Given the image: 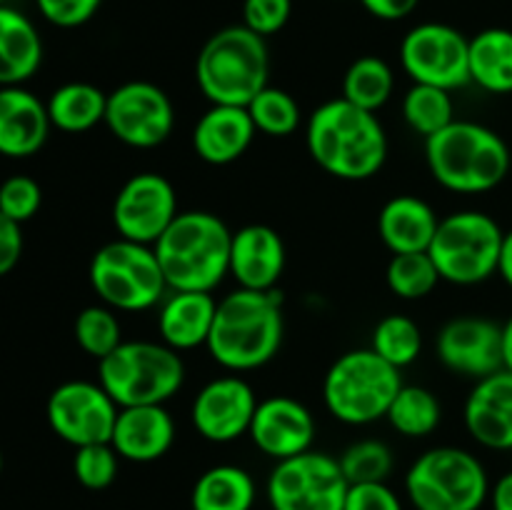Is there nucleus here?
<instances>
[{
  "label": "nucleus",
  "instance_id": "f257e3e1",
  "mask_svg": "<svg viewBox=\"0 0 512 510\" xmlns=\"http://www.w3.org/2000/svg\"><path fill=\"white\" fill-rule=\"evenodd\" d=\"M308 153L328 175L340 180H368L388 160V135L378 115L345 98L318 105L305 128Z\"/></svg>",
  "mask_w": 512,
  "mask_h": 510
},
{
  "label": "nucleus",
  "instance_id": "f03ea898",
  "mask_svg": "<svg viewBox=\"0 0 512 510\" xmlns=\"http://www.w3.org/2000/svg\"><path fill=\"white\" fill-rule=\"evenodd\" d=\"M283 333L280 295L275 290L238 288L218 300L205 348L225 370L248 373L263 368L278 355Z\"/></svg>",
  "mask_w": 512,
  "mask_h": 510
},
{
  "label": "nucleus",
  "instance_id": "7ed1b4c3",
  "mask_svg": "<svg viewBox=\"0 0 512 510\" xmlns=\"http://www.w3.org/2000/svg\"><path fill=\"white\" fill-rule=\"evenodd\" d=\"M425 160L435 183L450 193L480 195L510 173L512 155L503 135L473 120H453L425 140Z\"/></svg>",
  "mask_w": 512,
  "mask_h": 510
},
{
  "label": "nucleus",
  "instance_id": "20e7f679",
  "mask_svg": "<svg viewBox=\"0 0 512 510\" xmlns=\"http://www.w3.org/2000/svg\"><path fill=\"white\" fill-rule=\"evenodd\" d=\"M230 245L233 233L218 215L185 210L175 215L153 250L170 290L213 293L230 273Z\"/></svg>",
  "mask_w": 512,
  "mask_h": 510
},
{
  "label": "nucleus",
  "instance_id": "39448f33",
  "mask_svg": "<svg viewBox=\"0 0 512 510\" xmlns=\"http://www.w3.org/2000/svg\"><path fill=\"white\" fill-rule=\"evenodd\" d=\"M270 58L265 38L245 25H228L205 40L195 80L210 105H248L268 85Z\"/></svg>",
  "mask_w": 512,
  "mask_h": 510
},
{
  "label": "nucleus",
  "instance_id": "423d86ee",
  "mask_svg": "<svg viewBox=\"0 0 512 510\" xmlns=\"http://www.w3.org/2000/svg\"><path fill=\"white\" fill-rule=\"evenodd\" d=\"M183 380V358L163 340H123L113 353L98 360V383L118 408L165 405L178 395Z\"/></svg>",
  "mask_w": 512,
  "mask_h": 510
},
{
  "label": "nucleus",
  "instance_id": "0eeeda50",
  "mask_svg": "<svg viewBox=\"0 0 512 510\" xmlns=\"http://www.w3.org/2000/svg\"><path fill=\"white\" fill-rule=\"evenodd\" d=\"M403 388L400 370L373 348L340 355L323 380L328 413L345 425H370L388 415L390 403Z\"/></svg>",
  "mask_w": 512,
  "mask_h": 510
},
{
  "label": "nucleus",
  "instance_id": "6e6552de",
  "mask_svg": "<svg viewBox=\"0 0 512 510\" xmlns=\"http://www.w3.org/2000/svg\"><path fill=\"white\" fill-rule=\"evenodd\" d=\"M405 493L415 510H480L490 498V478L478 455L440 445L410 465Z\"/></svg>",
  "mask_w": 512,
  "mask_h": 510
},
{
  "label": "nucleus",
  "instance_id": "1a4fd4ad",
  "mask_svg": "<svg viewBox=\"0 0 512 510\" xmlns=\"http://www.w3.org/2000/svg\"><path fill=\"white\" fill-rule=\"evenodd\" d=\"M505 230L483 210H458L440 218L428 255L440 280L478 285L498 273Z\"/></svg>",
  "mask_w": 512,
  "mask_h": 510
},
{
  "label": "nucleus",
  "instance_id": "9d476101",
  "mask_svg": "<svg viewBox=\"0 0 512 510\" xmlns=\"http://www.w3.org/2000/svg\"><path fill=\"white\" fill-rule=\"evenodd\" d=\"M88 275L98 298L120 313L155 308L170 290L153 245L125 238L105 243L90 260Z\"/></svg>",
  "mask_w": 512,
  "mask_h": 510
},
{
  "label": "nucleus",
  "instance_id": "9b49d317",
  "mask_svg": "<svg viewBox=\"0 0 512 510\" xmlns=\"http://www.w3.org/2000/svg\"><path fill=\"white\" fill-rule=\"evenodd\" d=\"M348 488L340 460L310 448L275 463L265 495L273 510H343Z\"/></svg>",
  "mask_w": 512,
  "mask_h": 510
},
{
  "label": "nucleus",
  "instance_id": "f8f14e48",
  "mask_svg": "<svg viewBox=\"0 0 512 510\" xmlns=\"http://www.w3.org/2000/svg\"><path fill=\"white\" fill-rule=\"evenodd\" d=\"M400 65L413 83L453 93L470 83V40L448 23H420L400 43Z\"/></svg>",
  "mask_w": 512,
  "mask_h": 510
},
{
  "label": "nucleus",
  "instance_id": "ddd939ff",
  "mask_svg": "<svg viewBox=\"0 0 512 510\" xmlns=\"http://www.w3.org/2000/svg\"><path fill=\"white\" fill-rule=\"evenodd\" d=\"M103 123L130 148H158L175 128L173 100L155 83L130 80L108 93Z\"/></svg>",
  "mask_w": 512,
  "mask_h": 510
},
{
  "label": "nucleus",
  "instance_id": "4468645a",
  "mask_svg": "<svg viewBox=\"0 0 512 510\" xmlns=\"http://www.w3.org/2000/svg\"><path fill=\"white\" fill-rule=\"evenodd\" d=\"M118 410V403L100 383L68 380L50 393L45 413L60 440L73 448H83L93 443H110Z\"/></svg>",
  "mask_w": 512,
  "mask_h": 510
},
{
  "label": "nucleus",
  "instance_id": "2eb2a0df",
  "mask_svg": "<svg viewBox=\"0 0 512 510\" xmlns=\"http://www.w3.org/2000/svg\"><path fill=\"white\" fill-rule=\"evenodd\" d=\"M178 213L173 183L160 173H138L115 195L113 225L118 238L155 245Z\"/></svg>",
  "mask_w": 512,
  "mask_h": 510
},
{
  "label": "nucleus",
  "instance_id": "dca6fc26",
  "mask_svg": "<svg viewBox=\"0 0 512 510\" xmlns=\"http://www.w3.org/2000/svg\"><path fill=\"white\" fill-rule=\"evenodd\" d=\"M258 403L248 380L223 375L200 388L190 408V420L200 438L210 443H233L250 430Z\"/></svg>",
  "mask_w": 512,
  "mask_h": 510
},
{
  "label": "nucleus",
  "instance_id": "f3484780",
  "mask_svg": "<svg viewBox=\"0 0 512 510\" xmlns=\"http://www.w3.org/2000/svg\"><path fill=\"white\" fill-rule=\"evenodd\" d=\"M440 363L465 378H488L503 370L500 325L478 315L453 318L440 328L435 340Z\"/></svg>",
  "mask_w": 512,
  "mask_h": 510
},
{
  "label": "nucleus",
  "instance_id": "a211bd4d",
  "mask_svg": "<svg viewBox=\"0 0 512 510\" xmlns=\"http://www.w3.org/2000/svg\"><path fill=\"white\" fill-rule=\"evenodd\" d=\"M315 418L300 400L273 395L260 400L250 423V440L275 463L313 448Z\"/></svg>",
  "mask_w": 512,
  "mask_h": 510
},
{
  "label": "nucleus",
  "instance_id": "6ab92c4d",
  "mask_svg": "<svg viewBox=\"0 0 512 510\" xmlns=\"http://www.w3.org/2000/svg\"><path fill=\"white\" fill-rule=\"evenodd\" d=\"M470 438L488 450H512V373L475 380L463 410Z\"/></svg>",
  "mask_w": 512,
  "mask_h": 510
},
{
  "label": "nucleus",
  "instance_id": "aec40b11",
  "mask_svg": "<svg viewBox=\"0 0 512 510\" xmlns=\"http://www.w3.org/2000/svg\"><path fill=\"white\" fill-rule=\"evenodd\" d=\"M285 270V243L270 225H245L233 233L230 275L238 288L275 290Z\"/></svg>",
  "mask_w": 512,
  "mask_h": 510
},
{
  "label": "nucleus",
  "instance_id": "412c9836",
  "mask_svg": "<svg viewBox=\"0 0 512 510\" xmlns=\"http://www.w3.org/2000/svg\"><path fill=\"white\" fill-rule=\"evenodd\" d=\"M175 443V420L165 405H130L118 410L110 445L120 460L153 463Z\"/></svg>",
  "mask_w": 512,
  "mask_h": 510
},
{
  "label": "nucleus",
  "instance_id": "4be33fe9",
  "mask_svg": "<svg viewBox=\"0 0 512 510\" xmlns=\"http://www.w3.org/2000/svg\"><path fill=\"white\" fill-rule=\"evenodd\" d=\"M48 105L20 85L0 88V155L28 158L45 145L50 133Z\"/></svg>",
  "mask_w": 512,
  "mask_h": 510
},
{
  "label": "nucleus",
  "instance_id": "5701e85b",
  "mask_svg": "<svg viewBox=\"0 0 512 510\" xmlns=\"http://www.w3.org/2000/svg\"><path fill=\"white\" fill-rule=\"evenodd\" d=\"M255 123L243 105H210L193 128V150L210 165L243 158L255 138Z\"/></svg>",
  "mask_w": 512,
  "mask_h": 510
},
{
  "label": "nucleus",
  "instance_id": "b1692460",
  "mask_svg": "<svg viewBox=\"0 0 512 510\" xmlns=\"http://www.w3.org/2000/svg\"><path fill=\"white\" fill-rule=\"evenodd\" d=\"M218 300L213 293L200 290H173L160 303L158 333L165 345L183 353V350L208 345L213 330Z\"/></svg>",
  "mask_w": 512,
  "mask_h": 510
},
{
  "label": "nucleus",
  "instance_id": "393cba45",
  "mask_svg": "<svg viewBox=\"0 0 512 510\" xmlns=\"http://www.w3.org/2000/svg\"><path fill=\"white\" fill-rule=\"evenodd\" d=\"M440 218L418 195H395L378 215V233L393 255L428 253Z\"/></svg>",
  "mask_w": 512,
  "mask_h": 510
},
{
  "label": "nucleus",
  "instance_id": "a878e982",
  "mask_svg": "<svg viewBox=\"0 0 512 510\" xmlns=\"http://www.w3.org/2000/svg\"><path fill=\"white\" fill-rule=\"evenodd\" d=\"M43 60V40L20 10L0 5V88L33 78Z\"/></svg>",
  "mask_w": 512,
  "mask_h": 510
},
{
  "label": "nucleus",
  "instance_id": "bb28decb",
  "mask_svg": "<svg viewBox=\"0 0 512 510\" xmlns=\"http://www.w3.org/2000/svg\"><path fill=\"white\" fill-rule=\"evenodd\" d=\"M470 83L485 93H512V30L485 28L470 38Z\"/></svg>",
  "mask_w": 512,
  "mask_h": 510
},
{
  "label": "nucleus",
  "instance_id": "cd10ccee",
  "mask_svg": "<svg viewBox=\"0 0 512 510\" xmlns=\"http://www.w3.org/2000/svg\"><path fill=\"white\" fill-rule=\"evenodd\" d=\"M255 505L253 475L238 465H213L193 485V510H250Z\"/></svg>",
  "mask_w": 512,
  "mask_h": 510
},
{
  "label": "nucleus",
  "instance_id": "c85d7f7f",
  "mask_svg": "<svg viewBox=\"0 0 512 510\" xmlns=\"http://www.w3.org/2000/svg\"><path fill=\"white\" fill-rule=\"evenodd\" d=\"M45 105L53 128L63 133H85L105 120L108 95L90 83H65L53 90Z\"/></svg>",
  "mask_w": 512,
  "mask_h": 510
},
{
  "label": "nucleus",
  "instance_id": "c756f323",
  "mask_svg": "<svg viewBox=\"0 0 512 510\" xmlns=\"http://www.w3.org/2000/svg\"><path fill=\"white\" fill-rule=\"evenodd\" d=\"M440 418H443V408H440L438 395L423 385L405 383L385 415L393 430H398L405 438H428L438 430Z\"/></svg>",
  "mask_w": 512,
  "mask_h": 510
},
{
  "label": "nucleus",
  "instance_id": "7c9ffc66",
  "mask_svg": "<svg viewBox=\"0 0 512 510\" xmlns=\"http://www.w3.org/2000/svg\"><path fill=\"white\" fill-rule=\"evenodd\" d=\"M395 90V73L383 58L378 55H363L355 60L343 78V95L348 103L358 105V108L378 113L385 103L390 100Z\"/></svg>",
  "mask_w": 512,
  "mask_h": 510
},
{
  "label": "nucleus",
  "instance_id": "2f4dec72",
  "mask_svg": "<svg viewBox=\"0 0 512 510\" xmlns=\"http://www.w3.org/2000/svg\"><path fill=\"white\" fill-rule=\"evenodd\" d=\"M403 118L413 133L428 140L430 135L440 133L455 120L453 95L450 90L435 88V85L413 83V88L403 98Z\"/></svg>",
  "mask_w": 512,
  "mask_h": 510
},
{
  "label": "nucleus",
  "instance_id": "473e14b6",
  "mask_svg": "<svg viewBox=\"0 0 512 510\" xmlns=\"http://www.w3.org/2000/svg\"><path fill=\"white\" fill-rule=\"evenodd\" d=\"M370 348L388 360L393 368L403 370L405 365H413L423 350V333L420 325L408 315H385L373 330V343Z\"/></svg>",
  "mask_w": 512,
  "mask_h": 510
},
{
  "label": "nucleus",
  "instance_id": "72a5a7b5",
  "mask_svg": "<svg viewBox=\"0 0 512 510\" xmlns=\"http://www.w3.org/2000/svg\"><path fill=\"white\" fill-rule=\"evenodd\" d=\"M255 130L270 138H288L300 125V105L288 90L265 85L248 105Z\"/></svg>",
  "mask_w": 512,
  "mask_h": 510
},
{
  "label": "nucleus",
  "instance_id": "f704fd0d",
  "mask_svg": "<svg viewBox=\"0 0 512 510\" xmlns=\"http://www.w3.org/2000/svg\"><path fill=\"white\" fill-rule=\"evenodd\" d=\"M385 280L398 298L420 300L433 293L440 283V273L428 253H400L390 258Z\"/></svg>",
  "mask_w": 512,
  "mask_h": 510
},
{
  "label": "nucleus",
  "instance_id": "c9c22d12",
  "mask_svg": "<svg viewBox=\"0 0 512 510\" xmlns=\"http://www.w3.org/2000/svg\"><path fill=\"white\" fill-rule=\"evenodd\" d=\"M75 340L95 360H103L123 343V328L110 305H88L75 318Z\"/></svg>",
  "mask_w": 512,
  "mask_h": 510
},
{
  "label": "nucleus",
  "instance_id": "e433bc0d",
  "mask_svg": "<svg viewBox=\"0 0 512 510\" xmlns=\"http://www.w3.org/2000/svg\"><path fill=\"white\" fill-rule=\"evenodd\" d=\"M338 460L350 485L385 483L393 473V450L383 440H358Z\"/></svg>",
  "mask_w": 512,
  "mask_h": 510
},
{
  "label": "nucleus",
  "instance_id": "4c0bfd02",
  "mask_svg": "<svg viewBox=\"0 0 512 510\" xmlns=\"http://www.w3.org/2000/svg\"><path fill=\"white\" fill-rule=\"evenodd\" d=\"M120 468V455L110 443H93L75 448L73 473L78 483L88 490H105L115 483Z\"/></svg>",
  "mask_w": 512,
  "mask_h": 510
},
{
  "label": "nucleus",
  "instance_id": "58836bf2",
  "mask_svg": "<svg viewBox=\"0 0 512 510\" xmlns=\"http://www.w3.org/2000/svg\"><path fill=\"white\" fill-rule=\"evenodd\" d=\"M43 203V190L28 175H13L0 185V213L8 215L10 220L23 225L25 220L33 218Z\"/></svg>",
  "mask_w": 512,
  "mask_h": 510
},
{
  "label": "nucleus",
  "instance_id": "ea45409f",
  "mask_svg": "<svg viewBox=\"0 0 512 510\" xmlns=\"http://www.w3.org/2000/svg\"><path fill=\"white\" fill-rule=\"evenodd\" d=\"M290 10H293V0H245L243 25L258 33L260 38H268L285 28Z\"/></svg>",
  "mask_w": 512,
  "mask_h": 510
},
{
  "label": "nucleus",
  "instance_id": "a19ab883",
  "mask_svg": "<svg viewBox=\"0 0 512 510\" xmlns=\"http://www.w3.org/2000/svg\"><path fill=\"white\" fill-rule=\"evenodd\" d=\"M35 5L48 23L58 28H78L98 13L103 0H35Z\"/></svg>",
  "mask_w": 512,
  "mask_h": 510
},
{
  "label": "nucleus",
  "instance_id": "79ce46f5",
  "mask_svg": "<svg viewBox=\"0 0 512 510\" xmlns=\"http://www.w3.org/2000/svg\"><path fill=\"white\" fill-rule=\"evenodd\" d=\"M343 510H403V500L385 483L350 485Z\"/></svg>",
  "mask_w": 512,
  "mask_h": 510
},
{
  "label": "nucleus",
  "instance_id": "37998d69",
  "mask_svg": "<svg viewBox=\"0 0 512 510\" xmlns=\"http://www.w3.org/2000/svg\"><path fill=\"white\" fill-rule=\"evenodd\" d=\"M23 255V230L20 223L0 213V275H8Z\"/></svg>",
  "mask_w": 512,
  "mask_h": 510
},
{
  "label": "nucleus",
  "instance_id": "c03bdc74",
  "mask_svg": "<svg viewBox=\"0 0 512 510\" xmlns=\"http://www.w3.org/2000/svg\"><path fill=\"white\" fill-rule=\"evenodd\" d=\"M360 3H363V8L368 10L373 18L393 23V20L408 18V15L418 8L420 0H360Z\"/></svg>",
  "mask_w": 512,
  "mask_h": 510
},
{
  "label": "nucleus",
  "instance_id": "a18cd8bd",
  "mask_svg": "<svg viewBox=\"0 0 512 510\" xmlns=\"http://www.w3.org/2000/svg\"><path fill=\"white\" fill-rule=\"evenodd\" d=\"M490 508L493 510H512V470L500 475L498 483L490 485Z\"/></svg>",
  "mask_w": 512,
  "mask_h": 510
},
{
  "label": "nucleus",
  "instance_id": "49530a36",
  "mask_svg": "<svg viewBox=\"0 0 512 510\" xmlns=\"http://www.w3.org/2000/svg\"><path fill=\"white\" fill-rule=\"evenodd\" d=\"M498 275L512 288V230H508L503 238V250H500Z\"/></svg>",
  "mask_w": 512,
  "mask_h": 510
},
{
  "label": "nucleus",
  "instance_id": "de8ad7c7",
  "mask_svg": "<svg viewBox=\"0 0 512 510\" xmlns=\"http://www.w3.org/2000/svg\"><path fill=\"white\" fill-rule=\"evenodd\" d=\"M500 355H503V370L512 373V315L500 325Z\"/></svg>",
  "mask_w": 512,
  "mask_h": 510
},
{
  "label": "nucleus",
  "instance_id": "09e8293b",
  "mask_svg": "<svg viewBox=\"0 0 512 510\" xmlns=\"http://www.w3.org/2000/svg\"><path fill=\"white\" fill-rule=\"evenodd\" d=\"M0 470H3V455H0Z\"/></svg>",
  "mask_w": 512,
  "mask_h": 510
},
{
  "label": "nucleus",
  "instance_id": "8fccbe9b",
  "mask_svg": "<svg viewBox=\"0 0 512 510\" xmlns=\"http://www.w3.org/2000/svg\"><path fill=\"white\" fill-rule=\"evenodd\" d=\"M5 3H8V0H0V5H5Z\"/></svg>",
  "mask_w": 512,
  "mask_h": 510
}]
</instances>
